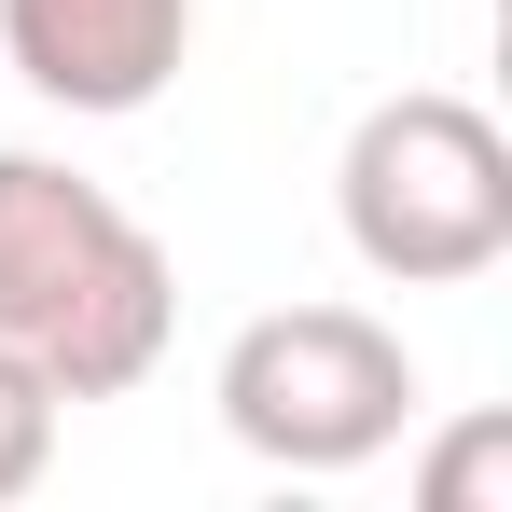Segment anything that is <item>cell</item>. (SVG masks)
Segmentation results:
<instances>
[{
	"label": "cell",
	"mask_w": 512,
	"mask_h": 512,
	"mask_svg": "<svg viewBox=\"0 0 512 512\" xmlns=\"http://www.w3.org/2000/svg\"><path fill=\"white\" fill-rule=\"evenodd\" d=\"M222 429L263 471H360L416 429V346L374 305H263L222 346Z\"/></svg>",
	"instance_id": "obj_3"
},
{
	"label": "cell",
	"mask_w": 512,
	"mask_h": 512,
	"mask_svg": "<svg viewBox=\"0 0 512 512\" xmlns=\"http://www.w3.org/2000/svg\"><path fill=\"white\" fill-rule=\"evenodd\" d=\"M499 485H512V429L499 416H471L443 457H429V512H512Z\"/></svg>",
	"instance_id": "obj_6"
},
{
	"label": "cell",
	"mask_w": 512,
	"mask_h": 512,
	"mask_svg": "<svg viewBox=\"0 0 512 512\" xmlns=\"http://www.w3.org/2000/svg\"><path fill=\"white\" fill-rule=\"evenodd\" d=\"M180 333V263L167 236L56 153H0V346L56 402H125L153 388Z\"/></svg>",
	"instance_id": "obj_1"
},
{
	"label": "cell",
	"mask_w": 512,
	"mask_h": 512,
	"mask_svg": "<svg viewBox=\"0 0 512 512\" xmlns=\"http://www.w3.org/2000/svg\"><path fill=\"white\" fill-rule=\"evenodd\" d=\"M56 416H70V402H56V388L0 346V499H28V485L56 471Z\"/></svg>",
	"instance_id": "obj_5"
},
{
	"label": "cell",
	"mask_w": 512,
	"mask_h": 512,
	"mask_svg": "<svg viewBox=\"0 0 512 512\" xmlns=\"http://www.w3.org/2000/svg\"><path fill=\"white\" fill-rule=\"evenodd\" d=\"M0 56H14V84L56 97V111H153L180 84V56H194V0H0Z\"/></svg>",
	"instance_id": "obj_4"
},
{
	"label": "cell",
	"mask_w": 512,
	"mask_h": 512,
	"mask_svg": "<svg viewBox=\"0 0 512 512\" xmlns=\"http://www.w3.org/2000/svg\"><path fill=\"white\" fill-rule=\"evenodd\" d=\"M333 222L388 291H457L512 263V139L485 97L457 84H402L346 125L333 167Z\"/></svg>",
	"instance_id": "obj_2"
}]
</instances>
